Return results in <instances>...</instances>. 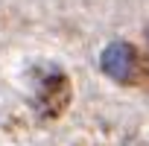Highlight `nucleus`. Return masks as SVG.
Returning <instances> with one entry per match:
<instances>
[{
	"label": "nucleus",
	"instance_id": "nucleus-1",
	"mask_svg": "<svg viewBox=\"0 0 149 146\" xmlns=\"http://www.w3.org/2000/svg\"><path fill=\"white\" fill-rule=\"evenodd\" d=\"M100 64H102V70L108 73L111 79H120V82H123V79H129V70H132V64H134V53H132L129 44L114 41V44H108V47L102 50Z\"/></svg>",
	"mask_w": 149,
	"mask_h": 146
}]
</instances>
